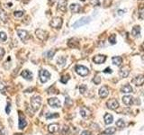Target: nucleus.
I'll list each match as a JSON object with an SVG mask.
<instances>
[{"instance_id":"nucleus-1","label":"nucleus","mask_w":144,"mask_h":135,"mask_svg":"<svg viewBox=\"0 0 144 135\" xmlns=\"http://www.w3.org/2000/svg\"><path fill=\"white\" fill-rule=\"evenodd\" d=\"M42 105V98L39 95H34L31 99V106L33 111H38Z\"/></svg>"},{"instance_id":"nucleus-42","label":"nucleus","mask_w":144,"mask_h":135,"mask_svg":"<svg viewBox=\"0 0 144 135\" xmlns=\"http://www.w3.org/2000/svg\"><path fill=\"white\" fill-rule=\"evenodd\" d=\"M139 15H140V19H141V20H142V19H143V9H142V8H141V9H140Z\"/></svg>"},{"instance_id":"nucleus-27","label":"nucleus","mask_w":144,"mask_h":135,"mask_svg":"<svg viewBox=\"0 0 144 135\" xmlns=\"http://www.w3.org/2000/svg\"><path fill=\"white\" fill-rule=\"evenodd\" d=\"M59 117V113L57 112H48L46 113V119H52V118Z\"/></svg>"},{"instance_id":"nucleus-38","label":"nucleus","mask_w":144,"mask_h":135,"mask_svg":"<svg viewBox=\"0 0 144 135\" xmlns=\"http://www.w3.org/2000/svg\"><path fill=\"white\" fill-rule=\"evenodd\" d=\"M54 53H55V50H50V51H48V53H47V57L49 58V59H52V58H53V55H54Z\"/></svg>"},{"instance_id":"nucleus-6","label":"nucleus","mask_w":144,"mask_h":135,"mask_svg":"<svg viewBox=\"0 0 144 135\" xmlns=\"http://www.w3.org/2000/svg\"><path fill=\"white\" fill-rule=\"evenodd\" d=\"M50 25L53 28H57V29H60L62 25V20L61 18L60 17H54L50 21Z\"/></svg>"},{"instance_id":"nucleus-9","label":"nucleus","mask_w":144,"mask_h":135,"mask_svg":"<svg viewBox=\"0 0 144 135\" xmlns=\"http://www.w3.org/2000/svg\"><path fill=\"white\" fill-rule=\"evenodd\" d=\"M18 36L20 37V39L23 42H26L29 38V34H28V32L25 30H18L17 31Z\"/></svg>"},{"instance_id":"nucleus-26","label":"nucleus","mask_w":144,"mask_h":135,"mask_svg":"<svg viewBox=\"0 0 144 135\" xmlns=\"http://www.w3.org/2000/svg\"><path fill=\"white\" fill-rule=\"evenodd\" d=\"M114 133H115V128L114 127L106 128V129L104 130V134H106V135H113Z\"/></svg>"},{"instance_id":"nucleus-19","label":"nucleus","mask_w":144,"mask_h":135,"mask_svg":"<svg viewBox=\"0 0 144 135\" xmlns=\"http://www.w3.org/2000/svg\"><path fill=\"white\" fill-rule=\"evenodd\" d=\"M104 123L105 124H111L114 121V117L111 113H106V114L104 116Z\"/></svg>"},{"instance_id":"nucleus-29","label":"nucleus","mask_w":144,"mask_h":135,"mask_svg":"<svg viewBox=\"0 0 144 135\" xmlns=\"http://www.w3.org/2000/svg\"><path fill=\"white\" fill-rule=\"evenodd\" d=\"M115 125H116L118 128H123L124 126H125V123H124V121L122 120V119H119V120L116 122Z\"/></svg>"},{"instance_id":"nucleus-21","label":"nucleus","mask_w":144,"mask_h":135,"mask_svg":"<svg viewBox=\"0 0 144 135\" xmlns=\"http://www.w3.org/2000/svg\"><path fill=\"white\" fill-rule=\"evenodd\" d=\"M132 34L134 37H140V34H141V27L140 26H134L132 28Z\"/></svg>"},{"instance_id":"nucleus-39","label":"nucleus","mask_w":144,"mask_h":135,"mask_svg":"<svg viewBox=\"0 0 144 135\" xmlns=\"http://www.w3.org/2000/svg\"><path fill=\"white\" fill-rule=\"evenodd\" d=\"M89 2L91 5H99V0H89Z\"/></svg>"},{"instance_id":"nucleus-8","label":"nucleus","mask_w":144,"mask_h":135,"mask_svg":"<svg viewBox=\"0 0 144 135\" xmlns=\"http://www.w3.org/2000/svg\"><path fill=\"white\" fill-rule=\"evenodd\" d=\"M48 104H49L51 107H54V108L60 107V101L56 97L50 98V99L48 100Z\"/></svg>"},{"instance_id":"nucleus-20","label":"nucleus","mask_w":144,"mask_h":135,"mask_svg":"<svg viewBox=\"0 0 144 135\" xmlns=\"http://www.w3.org/2000/svg\"><path fill=\"white\" fill-rule=\"evenodd\" d=\"M68 44H69V46H70V47L76 48V47H77V46H78L79 43H78V40H77V39H76V38H72V39H70V40H69V43H68Z\"/></svg>"},{"instance_id":"nucleus-31","label":"nucleus","mask_w":144,"mask_h":135,"mask_svg":"<svg viewBox=\"0 0 144 135\" xmlns=\"http://www.w3.org/2000/svg\"><path fill=\"white\" fill-rule=\"evenodd\" d=\"M69 132H70V128L68 127L67 125H64L63 128H62V130H61V133L63 135H66Z\"/></svg>"},{"instance_id":"nucleus-30","label":"nucleus","mask_w":144,"mask_h":135,"mask_svg":"<svg viewBox=\"0 0 144 135\" xmlns=\"http://www.w3.org/2000/svg\"><path fill=\"white\" fill-rule=\"evenodd\" d=\"M57 62L59 63L60 65H65V63H66V58L61 56V57H60L57 60Z\"/></svg>"},{"instance_id":"nucleus-24","label":"nucleus","mask_w":144,"mask_h":135,"mask_svg":"<svg viewBox=\"0 0 144 135\" xmlns=\"http://www.w3.org/2000/svg\"><path fill=\"white\" fill-rule=\"evenodd\" d=\"M130 71L128 69H127L126 68H122V69L119 71V75L121 76V77H122V78H127L128 77V75H129Z\"/></svg>"},{"instance_id":"nucleus-4","label":"nucleus","mask_w":144,"mask_h":135,"mask_svg":"<svg viewBox=\"0 0 144 135\" xmlns=\"http://www.w3.org/2000/svg\"><path fill=\"white\" fill-rule=\"evenodd\" d=\"M50 78V74L46 69L40 70V80L42 83H46Z\"/></svg>"},{"instance_id":"nucleus-25","label":"nucleus","mask_w":144,"mask_h":135,"mask_svg":"<svg viewBox=\"0 0 144 135\" xmlns=\"http://www.w3.org/2000/svg\"><path fill=\"white\" fill-rule=\"evenodd\" d=\"M112 60H113V63L116 66H120L122 62V59L121 57H114L112 59Z\"/></svg>"},{"instance_id":"nucleus-15","label":"nucleus","mask_w":144,"mask_h":135,"mask_svg":"<svg viewBox=\"0 0 144 135\" xmlns=\"http://www.w3.org/2000/svg\"><path fill=\"white\" fill-rule=\"evenodd\" d=\"M59 124L58 123H51V124H50L49 126H48V130H49V132H50V133H57L58 131H59Z\"/></svg>"},{"instance_id":"nucleus-2","label":"nucleus","mask_w":144,"mask_h":135,"mask_svg":"<svg viewBox=\"0 0 144 135\" xmlns=\"http://www.w3.org/2000/svg\"><path fill=\"white\" fill-rule=\"evenodd\" d=\"M76 72L78 74V75L82 76V77H86L87 75H88V73H89V70L87 68V67H85V66H82V65H77L76 66Z\"/></svg>"},{"instance_id":"nucleus-17","label":"nucleus","mask_w":144,"mask_h":135,"mask_svg":"<svg viewBox=\"0 0 144 135\" xmlns=\"http://www.w3.org/2000/svg\"><path fill=\"white\" fill-rule=\"evenodd\" d=\"M21 75H22V77L24 78H25V79L27 80H32V74L31 71H29V70L25 69L24 70V71H22V73H21Z\"/></svg>"},{"instance_id":"nucleus-18","label":"nucleus","mask_w":144,"mask_h":135,"mask_svg":"<svg viewBox=\"0 0 144 135\" xmlns=\"http://www.w3.org/2000/svg\"><path fill=\"white\" fill-rule=\"evenodd\" d=\"M70 8L72 13H76V14L79 13V11L81 10V6L78 4H71L70 5Z\"/></svg>"},{"instance_id":"nucleus-7","label":"nucleus","mask_w":144,"mask_h":135,"mask_svg":"<svg viewBox=\"0 0 144 135\" xmlns=\"http://www.w3.org/2000/svg\"><path fill=\"white\" fill-rule=\"evenodd\" d=\"M106 105L107 107L111 109V110H115V109L119 107V103H118V101L116 99H111V100H109L106 103Z\"/></svg>"},{"instance_id":"nucleus-22","label":"nucleus","mask_w":144,"mask_h":135,"mask_svg":"<svg viewBox=\"0 0 144 135\" xmlns=\"http://www.w3.org/2000/svg\"><path fill=\"white\" fill-rule=\"evenodd\" d=\"M26 125H27V122L25 121L24 117L22 116V115H20V118H19V128L22 130V129L26 127Z\"/></svg>"},{"instance_id":"nucleus-11","label":"nucleus","mask_w":144,"mask_h":135,"mask_svg":"<svg viewBox=\"0 0 144 135\" xmlns=\"http://www.w3.org/2000/svg\"><path fill=\"white\" fill-rule=\"evenodd\" d=\"M143 81H144V78L142 75L137 76V77H135V78L132 79V82H133L136 86H138V87H141V86L143 85Z\"/></svg>"},{"instance_id":"nucleus-33","label":"nucleus","mask_w":144,"mask_h":135,"mask_svg":"<svg viewBox=\"0 0 144 135\" xmlns=\"http://www.w3.org/2000/svg\"><path fill=\"white\" fill-rule=\"evenodd\" d=\"M69 79H70V76L66 75V76H64V77H62L61 79H60V81H61V83H63V84H66Z\"/></svg>"},{"instance_id":"nucleus-23","label":"nucleus","mask_w":144,"mask_h":135,"mask_svg":"<svg viewBox=\"0 0 144 135\" xmlns=\"http://www.w3.org/2000/svg\"><path fill=\"white\" fill-rule=\"evenodd\" d=\"M121 91H122V93H132V86L129 85V84H126V85H124L123 87H122Z\"/></svg>"},{"instance_id":"nucleus-37","label":"nucleus","mask_w":144,"mask_h":135,"mask_svg":"<svg viewBox=\"0 0 144 135\" xmlns=\"http://www.w3.org/2000/svg\"><path fill=\"white\" fill-rule=\"evenodd\" d=\"M5 88H6V87H5V85L4 84V83L0 80V92H2V93H4L5 92Z\"/></svg>"},{"instance_id":"nucleus-34","label":"nucleus","mask_w":144,"mask_h":135,"mask_svg":"<svg viewBox=\"0 0 144 135\" xmlns=\"http://www.w3.org/2000/svg\"><path fill=\"white\" fill-rule=\"evenodd\" d=\"M0 39H1L3 42L6 41V39H7V36H6V34H5L4 32H0Z\"/></svg>"},{"instance_id":"nucleus-16","label":"nucleus","mask_w":144,"mask_h":135,"mask_svg":"<svg viewBox=\"0 0 144 135\" xmlns=\"http://www.w3.org/2000/svg\"><path fill=\"white\" fill-rule=\"evenodd\" d=\"M122 102L126 105H131L133 103V97L132 95H124L122 97Z\"/></svg>"},{"instance_id":"nucleus-28","label":"nucleus","mask_w":144,"mask_h":135,"mask_svg":"<svg viewBox=\"0 0 144 135\" xmlns=\"http://www.w3.org/2000/svg\"><path fill=\"white\" fill-rule=\"evenodd\" d=\"M0 18H1V20L3 22H6V20H7V15L1 8H0Z\"/></svg>"},{"instance_id":"nucleus-5","label":"nucleus","mask_w":144,"mask_h":135,"mask_svg":"<svg viewBox=\"0 0 144 135\" xmlns=\"http://www.w3.org/2000/svg\"><path fill=\"white\" fill-rule=\"evenodd\" d=\"M35 34H36L38 39H40L41 41H46L48 38V33L46 32V31L42 30V29H38V30H36Z\"/></svg>"},{"instance_id":"nucleus-44","label":"nucleus","mask_w":144,"mask_h":135,"mask_svg":"<svg viewBox=\"0 0 144 135\" xmlns=\"http://www.w3.org/2000/svg\"><path fill=\"white\" fill-rule=\"evenodd\" d=\"M104 73H112V70H111L110 68H106L104 70Z\"/></svg>"},{"instance_id":"nucleus-46","label":"nucleus","mask_w":144,"mask_h":135,"mask_svg":"<svg viewBox=\"0 0 144 135\" xmlns=\"http://www.w3.org/2000/svg\"><path fill=\"white\" fill-rule=\"evenodd\" d=\"M124 12H125V10H119V11H118V15H123Z\"/></svg>"},{"instance_id":"nucleus-43","label":"nucleus","mask_w":144,"mask_h":135,"mask_svg":"<svg viewBox=\"0 0 144 135\" xmlns=\"http://www.w3.org/2000/svg\"><path fill=\"white\" fill-rule=\"evenodd\" d=\"M5 112L6 113H9L10 112V103L8 102L7 105H6V107H5Z\"/></svg>"},{"instance_id":"nucleus-45","label":"nucleus","mask_w":144,"mask_h":135,"mask_svg":"<svg viewBox=\"0 0 144 135\" xmlns=\"http://www.w3.org/2000/svg\"><path fill=\"white\" fill-rule=\"evenodd\" d=\"M81 135H91V133H90V132H88V131H84V132L81 133Z\"/></svg>"},{"instance_id":"nucleus-41","label":"nucleus","mask_w":144,"mask_h":135,"mask_svg":"<svg viewBox=\"0 0 144 135\" xmlns=\"http://www.w3.org/2000/svg\"><path fill=\"white\" fill-rule=\"evenodd\" d=\"M4 55H5V50L3 48H0V60H2Z\"/></svg>"},{"instance_id":"nucleus-3","label":"nucleus","mask_w":144,"mask_h":135,"mask_svg":"<svg viewBox=\"0 0 144 135\" xmlns=\"http://www.w3.org/2000/svg\"><path fill=\"white\" fill-rule=\"evenodd\" d=\"M91 21V18L90 17H82L80 20L77 21L76 22L73 23V28H78V27H81L83 25L87 24L88 22H90Z\"/></svg>"},{"instance_id":"nucleus-10","label":"nucleus","mask_w":144,"mask_h":135,"mask_svg":"<svg viewBox=\"0 0 144 135\" xmlns=\"http://www.w3.org/2000/svg\"><path fill=\"white\" fill-rule=\"evenodd\" d=\"M105 60H106V56L104 55H96L93 58V61L96 64H102L105 61Z\"/></svg>"},{"instance_id":"nucleus-12","label":"nucleus","mask_w":144,"mask_h":135,"mask_svg":"<svg viewBox=\"0 0 144 135\" xmlns=\"http://www.w3.org/2000/svg\"><path fill=\"white\" fill-rule=\"evenodd\" d=\"M109 95V89L106 88V87H102V88L99 89V96L102 98H105L107 95Z\"/></svg>"},{"instance_id":"nucleus-32","label":"nucleus","mask_w":144,"mask_h":135,"mask_svg":"<svg viewBox=\"0 0 144 135\" xmlns=\"http://www.w3.org/2000/svg\"><path fill=\"white\" fill-rule=\"evenodd\" d=\"M109 42L111 44H114V43H116V37H115V35L114 34H112L111 36L109 37Z\"/></svg>"},{"instance_id":"nucleus-36","label":"nucleus","mask_w":144,"mask_h":135,"mask_svg":"<svg viewBox=\"0 0 144 135\" xmlns=\"http://www.w3.org/2000/svg\"><path fill=\"white\" fill-rule=\"evenodd\" d=\"M23 15H24V11H15V12H14V15L15 17H21Z\"/></svg>"},{"instance_id":"nucleus-35","label":"nucleus","mask_w":144,"mask_h":135,"mask_svg":"<svg viewBox=\"0 0 144 135\" xmlns=\"http://www.w3.org/2000/svg\"><path fill=\"white\" fill-rule=\"evenodd\" d=\"M93 81H94V83L96 84V85H98V84H100V83H101V78H100L99 76H96V78H94Z\"/></svg>"},{"instance_id":"nucleus-13","label":"nucleus","mask_w":144,"mask_h":135,"mask_svg":"<svg viewBox=\"0 0 144 135\" xmlns=\"http://www.w3.org/2000/svg\"><path fill=\"white\" fill-rule=\"evenodd\" d=\"M58 9L66 12L67 10V1L66 0H59L58 1Z\"/></svg>"},{"instance_id":"nucleus-40","label":"nucleus","mask_w":144,"mask_h":135,"mask_svg":"<svg viewBox=\"0 0 144 135\" xmlns=\"http://www.w3.org/2000/svg\"><path fill=\"white\" fill-rule=\"evenodd\" d=\"M79 90H80V92L82 93V94H84L85 91L87 90V87H86V86H85V85L80 86V87H79Z\"/></svg>"},{"instance_id":"nucleus-14","label":"nucleus","mask_w":144,"mask_h":135,"mask_svg":"<svg viewBox=\"0 0 144 135\" xmlns=\"http://www.w3.org/2000/svg\"><path fill=\"white\" fill-rule=\"evenodd\" d=\"M80 115L83 118H88L91 115V112L89 111V109H87L86 107H83L80 109Z\"/></svg>"}]
</instances>
